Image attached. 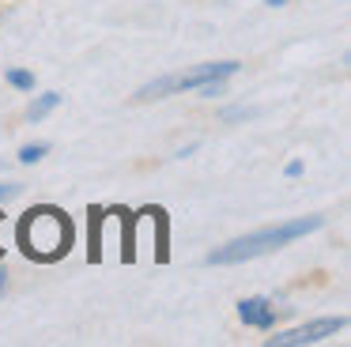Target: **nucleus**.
<instances>
[{"label":"nucleus","instance_id":"obj_10","mask_svg":"<svg viewBox=\"0 0 351 347\" xmlns=\"http://www.w3.org/2000/svg\"><path fill=\"white\" fill-rule=\"evenodd\" d=\"M4 287H8V276H4V268H0V294H4Z\"/></svg>","mask_w":351,"mask_h":347},{"label":"nucleus","instance_id":"obj_7","mask_svg":"<svg viewBox=\"0 0 351 347\" xmlns=\"http://www.w3.org/2000/svg\"><path fill=\"white\" fill-rule=\"evenodd\" d=\"M8 83H12V87H19V91H31V87H34V75L23 72V68H12V72H8Z\"/></svg>","mask_w":351,"mask_h":347},{"label":"nucleus","instance_id":"obj_8","mask_svg":"<svg viewBox=\"0 0 351 347\" xmlns=\"http://www.w3.org/2000/svg\"><path fill=\"white\" fill-rule=\"evenodd\" d=\"M46 151H49V143H27V147L19 151V158H23V163H38Z\"/></svg>","mask_w":351,"mask_h":347},{"label":"nucleus","instance_id":"obj_9","mask_svg":"<svg viewBox=\"0 0 351 347\" xmlns=\"http://www.w3.org/2000/svg\"><path fill=\"white\" fill-rule=\"evenodd\" d=\"M16 193H19L16 185H0V200H8V196H16Z\"/></svg>","mask_w":351,"mask_h":347},{"label":"nucleus","instance_id":"obj_2","mask_svg":"<svg viewBox=\"0 0 351 347\" xmlns=\"http://www.w3.org/2000/svg\"><path fill=\"white\" fill-rule=\"evenodd\" d=\"M321 226V215H306V219H295V223H280V226H265V230H253L245 238L230 241V246L215 249L208 256V264H242V261H253L261 253H272V249L287 246V241L302 238V234L317 230Z\"/></svg>","mask_w":351,"mask_h":347},{"label":"nucleus","instance_id":"obj_5","mask_svg":"<svg viewBox=\"0 0 351 347\" xmlns=\"http://www.w3.org/2000/svg\"><path fill=\"white\" fill-rule=\"evenodd\" d=\"M238 317H242V324H250V328H272V321H276L268 298H242L238 302Z\"/></svg>","mask_w":351,"mask_h":347},{"label":"nucleus","instance_id":"obj_3","mask_svg":"<svg viewBox=\"0 0 351 347\" xmlns=\"http://www.w3.org/2000/svg\"><path fill=\"white\" fill-rule=\"evenodd\" d=\"M238 68H242L238 60H219V64H200V68H189V72H178V75H162V80L140 87L136 98H162V95H174V91L204 87V83H212V80H227V75H234Z\"/></svg>","mask_w":351,"mask_h":347},{"label":"nucleus","instance_id":"obj_4","mask_svg":"<svg viewBox=\"0 0 351 347\" xmlns=\"http://www.w3.org/2000/svg\"><path fill=\"white\" fill-rule=\"evenodd\" d=\"M343 328V317H321V321H310L302 324V328H291L283 332V336H272L268 339V347H306V344H321L325 336H332V332Z\"/></svg>","mask_w":351,"mask_h":347},{"label":"nucleus","instance_id":"obj_6","mask_svg":"<svg viewBox=\"0 0 351 347\" xmlns=\"http://www.w3.org/2000/svg\"><path fill=\"white\" fill-rule=\"evenodd\" d=\"M57 102H61V95H42V98H34V106L27 110V117H31V121H42V117H46V113L57 106Z\"/></svg>","mask_w":351,"mask_h":347},{"label":"nucleus","instance_id":"obj_1","mask_svg":"<svg viewBox=\"0 0 351 347\" xmlns=\"http://www.w3.org/2000/svg\"><path fill=\"white\" fill-rule=\"evenodd\" d=\"M19 249H23L31 261H61L72 249V223L61 208H31L23 219H19Z\"/></svg>","mask_w":351,"mask_h":347},{"label":"nucleus","instance_id":"obj_11","mask_svg":"<svg viewBox=\"0 0 351 347\" xmlns=\"http://www.w3.org/2000/svg\"><path fill=\"white\" fill-rule=\"evenodd\" d=\"M268 4H272V8H280V4H283V0H268Z\"/></svg>","mask_w":351,"mask_h":347}]
</instances>
